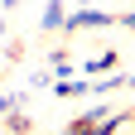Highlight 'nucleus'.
Masks as SVG:
<instances>
[{
	"label": "nucleus",
	"instance_id": "nucleus-1",
	"mask_svg": "<svg viewBox=\"0 0 135 135\" xmlns=\"http://www.w3.org/2000/svg\"><path fill=\"white\" fill-rule=\"evenodd\" d=\"M82 24H111V15H106V10H82V15L68 20V29H82Z\"/></svg>",
	"mask_w": 135,
	"mask_h": 135
},
{
	"label": "nucleus",
	"instance_id": "nucleus-2",
	"mask_svg": "<svg viewBox=\"0 0 135 135\" xmlns=\"http://www.w3.org/2000/svg\"><path fill=\"white\" fill-rule=\"evenodd\" d=\"M44 24H48V29H58V24H63V5H58V0L44 10Z\"/></svg>",
	"mask_w": 135,
	"mask_h": 135
},
{
	"label": "nucleus",
	"instance_id": "nucleus-3",
	"mask_svg": "<svg viewBox=\"0 0 135 135\" xmlns=\"http://www.w3.org/2000/svg\"><path fill=\"white\" fill-rule=\"evenodd\" d=\"M68 135H92V126H73V130H68Z\"/></svg>",
	"mask_w": 135,
	"mask_h": 135
},
{
	"label": "nucleus",
	"instance_id": "nucleus-4",
	"mask_svg": "<svg viewBox=\"0 0 135 135\" xmlns=\"http://www.w3.org/2000/svg\"><path fill=\"white\" fill-rule=\"evenodd\" d=\"M121 24H126V29H135V15H126V20H121Z\"/></svg>",
	"mask_w": 135,
	"mask_h": 135
}]
</instances>
